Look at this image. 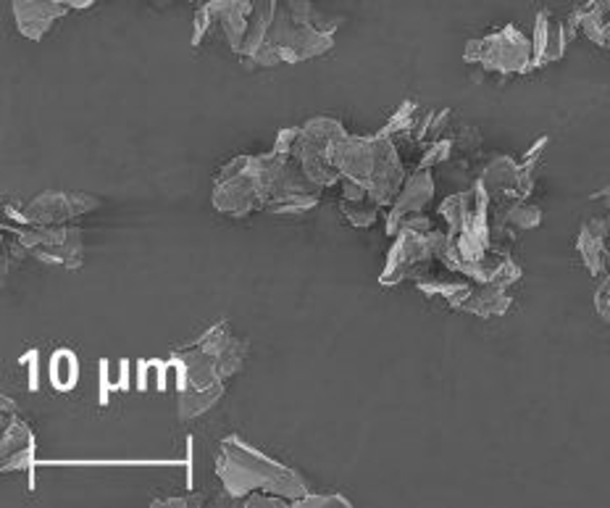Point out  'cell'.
<instances>
[{
    "mask_svg": "<svg viewBox=\"0 0 610 508\" xmlns=\"http://www.w3.org/2000/svg\"><path fill=\"white\" fill-rule=\"evenodd\" d=\"M216 471H219L224 488L237 498L250 496V492H277L293 504V500L308 496V488L293 469L272 461L237 438L222 442L219 469Z\"/></svg>",
    "mask_w": 610,
    "mask_h": 508,
    "instance_id": "3957f363",
    "label": "cell"
},
{
    "mask_svg": "<svg viewBox=\"0 0 610 508\" xmlns=\"http://www.w3.org/2000/svg\"><path fill=\"white\" fill-rule=\"evenodd\" d=\"M542 222V212L537 206H527V203L515 201L508 206V212L503 214V219H500V229H515V232H524V229H534L540 227Z\"/></svg>",
    "mask_w": 610,
    "mask_h": 508,
    "instance_id": "9a60e30c",
    "label": "cell"
},
{
    "mask_svg": "<svg viewBox=\"0 0 610 508\" xmlns=\"http://www.w3.org/2000/svg\"><path fill=\"white\" fill-rule=\"evenodd\" d=\"M277 9H279V0H256V3H253L248 35H245V42H243V50H239V56L253 58L258 53L260 46H264L268 38V32H272Z\"/></svg>",
    "mask_w": 610,
    "mask_h": 508,
    "instance_id": "8fae6325",
    "label": "cell"
},
{
    "mask_svg": "<svg viewBox=\"0 0 610 508\" xmlns=\"http://www.w3.org/2000/svg\"><path fill=\"white\" fill-rule=\"evenodd\" d=\"M463 61L505 77L524 75V71L534 69V48L532 40L519 27L503 25L486 32L484 38L469 40L466 50H463Z\"/></svg>",
    "mask_w": 610,
    "mask_h": 508,
    "instance_id": "5b68a950",
    "label": "cell"
},
{
    "mask_svg": "<svg viewBox=\"0 0 610 508\" xmlns=\"http://www.w3.org/2000/svg\"><path fill=\"white\" fill-rule=\"evenodd\" d=\"M334 32H337V25L326 27L318 17L295 19L293 13L279 6L266 42L248 61L256 63V67L274 69L282 67V63H301L308 61V58H318L334 48Z\"/></svg>",
    "mask_w": 610,
    "mask_h": 508,
    "instance_id": "277c9868",
    "label": "cell"
},
{
    "mask_svg": "<svg viewBox=\"0 0 610 508\" xmlns=\"http://www.w3.org/2000/svg\"><path fill=\"white\" fill-rule=\"evenodd\" d=\"M594 306H598V314L610 322V272L606 274V282H602L598 295H594Z\"/></svg>",
    "mask_w": 610,
    "mask_h": 508,
    "instance_id": "e0dca14e",
    "label": "cell"
},
{
    "mask_svg": "<svg viewBox=\"0 0 610 508\" xmlns=\"http://www.w3.org/2000/svg\"><path fill=\"white\" fill-rule=\"evenodd\" d=\"M40 369H38V351H32V364H29V388L38 390Z\"/></svg>",
    "mask_w": 610,
    "mask_h": 508,
    "instance_id": "d6986e66",
    "label": "cell"
},
{
    "mask_svg": "<svg viewBox=\"0 0 610 508\" xmlns=\"http://www.w3.org/2000/svg\"><path fill=\"white\" fill-rule=\"evenodd\" d=\"M594 3H598V6H600V9H602V11H606V13H608V17H610V0H594Z\"/></svg>",
    "mask_w": 610,
    "mask_h": 508,
    "instance_id": "7402d4cb",
    "label": "cell"
},
{
    "mask_svg": "<svg viewBox=\"0 0 610 508\" xmlns=\"http://www.w3.org/2000/svg\"><path fill=\"white\" fill-rule=\"evenodd\" d=\"M13 21L27 40H42L58 19L67 17L69 9L58 0H11Z\"/></svg>",
    "mask_w": 610,
    "mask_h": 508,
    "instance_id": "8992f818",
    "label": "cell"
},
{
    "mask_svg": "<svg viewBox=\"0 0 610 508\" xmlns=\"http://www.w3.org/2000/svg\"><path fill=\"white\" fill-rule=\"evenodd\" d=\"M508 306H511L508 290L503 285H492V282H486V285L471 287V293L466 301H463L461 311H469V314L490 319V316L505 314Z\"/></svg>",
    "mask_w": 610,
    "mask_h": 508,
    "instance_id": "7c38bea8",
    "label": "cell"
},
{
    "mask_svg": "<svg viewBox=\"0 0 610 508\" xmlns=\"http://www.w3.org/2000/svg\"><path fill=\"white\" fill-rule=\"evenodd\" d=\"M108 390H111V382H108V361L100 364V403L106 406L108 401Z\"/></svg>",
    "mask_w": 610,
    "mask_h": 508,
    "instance_id": "ac0fdd59",
    "label": "cell"
},
{
    "mask_svg": "<svg viewBox=\"0 0 610 508\" xmlns=\"http://www.w3.org/2000/svg\"><path fill=\"white\" fill-rule=\"evenodd\" d=\"M334 166L343 177L366 187L376 206H387L397 198L403 185V164L397 158L390 135L376 137H343L334 150Z\"/></svg>",
    "mask_w": 610,
    "mask_h": 508,
    "instance_id": "7a4b0ae2",
    "label": "cell"
},
{
    "mask_svg": "<svg viewBox=\"0 0 610 508\" xmlns=\"http://www.w3.org/2000/svg\"><path fill=\"white\" fill-rule=\"evenodd\" d=\"M98 206L92 198H85V195H61V193H46L40 195L32 206L27 208V222H38L42 227H56V224L67 222L69 216L85 214L87 208Z\"/></svg>",
    "mask_w": 610,
    "mask_h": 508,
    "instance_id": "9c48e42d",
    "label": "cell"
},
{
    "mask_svg": "<svg viewBox=\"0 0 610 508\" xmlns=\"http://www.w3.org/2000/svg\"><path fill=\"white\" fill-rule=\"evenodd\" d=\"M569 46V29L563 21H555L553 13L548 9L537 11L534 17V35H532V48H534V69L548 67V63L561 61Z\"/></svg>",
    "mask_w": 610,
    "mask_h": 508,
    "instance_id": "ba28073f",
    "label": "cell"
},
{
    "mask_svg": "<svg viewBox=\"0 0 610 508\" xmlns=\"http://www.w3.org/2000/svg\"><path fill=\"white\" fill-rule=\"evenodd\" d=\"M190 3L195 6V9H198V6H203V3H206V0H190Z\"/></svg>",
    "mask_w": 610,
    "mask_h": 508,
    "instance_id": "603a6c76",
    "label": "cell"
},
{
    "mask_svg": "<svg viewBox=\"0 0 610 508\" xmlns=\"http://www.w3.org/2000/svg\"><path fill=\"white\" fill-rule=\"evenodd\" d=\"M61 6H67V9H90V6H96L98 0H58Z\"/></svg>",
    "mask_w": 610,
    "mask_h": 508,
    "instance_id": "ffe728a7",
    "label": "cell"
},
{
    "mask_svg": "<svg viewBox=\"0 0 610 508\" xmlns=\"http://www.w3.org/2000/svg\"><path fill=\"white\" fill-rule=\"evenodd\" d=\"M434 195V179L426 169H419L413 177L405 183V187L397 193V198L392 201L390 219H387V235H397L403 219H409L413 214H421L426 208V203Z\"/></svg>",
    "mask_w": 610,
    "mask_h": 508,
    "instance_id": "52a82bcc",
    "label": "cell"
},
{
    "mask_svg": "<svg viewBox=\"0 0 610 508\" xmlns=\"http://www.w3.org/2000/svg\"><path fill=\"white\" fill-rule=\"evenodd\" d=\"M579 253L594 277L610 272V229L606 219H590L579 232Z\"/></svg>",
    "mask_w": 610,
    "mask_h": 508,
    "instance_id": "30bf717a",
    "label": "cell"
},
{
    "mask_svg": "<svg viewBox=\"0 0 610 508\" xmlns=\"http://www.w3.org/2000/svg\"><path fill=\"white\" fill-rule=\"evenodd\" d=\"M345 214H347V219L355 224V227H368V224H374V219H376V206L374 203L368 206V198L345 201Z\"/></svg>",
    "mask_w": 610,
    "mask_h": 508,
    "instance_id": "2e32d148",
    "label": "cell"
},
{
    "mask_svg": "<svg viewBox=\"0 0 610 508\" xmlns=\"http://www.w3.org/2000/svg\"><path fill=\"white\" fill-rule=\"evenodd\" d=\"M35 456V440L32 432L24 424L13 422L11 430H6L3 438V461L6 469H27L32 467Z\"/></svg>",
    "mask_w": 610,
    "mask_h": 508,
    "instance_id": "4fadbf2b",
    "label": "cell"
},
{
    "mask_svg": "<svg viewBox=\"0 0 610 508\" xmlns=\"http://www.w3.org/2000/svg\"><path fill=\"white\" fill-rule=\"evenodd\" d=\"M606 50H610V32H608V42H606Z\"/></svg>",
    "mask_w": 610,
    "mask_h": 508,
    "instance_id": "cb8c5ba5",
    "label": "cell"
},
{
    "mask_svg": "<svg viewBox=\"0 0 610 508\" xmlns=\"http://www.w3.org/2000/svg\"><path fill=\"white\" fill-rule=\"evenodd\" d=\"M129 361H121V382H119V390H127L129 388Z\"/></svg>",
    "mask_w": 610,
    "mask_h": 508,
    "instance_id": "44dd1931",
    "label": "cell"
},
{
    "mask_svg": "<svg viewBox=\"0 0 610 508\" xmlns=\"http://www.w3.org/2000/svg\"><path fill=\"white\" fill-rule=\"evenodd\" d=\"M77 380H79L77 355L67 351V348H61V351H56L53 359H50V382H53V388L61 390V393H69V390L77 388Z\"/></svg>",
    "mask_w": 610,
    "mask_h": 508,
    "instance_id": "5bb4252c",
    "label": "cell"
},
{
    "mask_svg": "<svg viewBox=\"0 0 610 508\" xmlns=\"http://www.w3.org/2000/svg\"><path fill=\"white\" fill-rule=\"evenodd\" d=\"M174 364H177L181 417L190 419L195 413L208 411L224 395V380L245 364V343L229 335L227 324H219L187 348Z\"/></svg>",
    "mask_w": 610,
    "mask_h": 508,
    "instance_id": "6da1fadb",
    "label": "cell"
}]
</instances>
